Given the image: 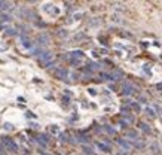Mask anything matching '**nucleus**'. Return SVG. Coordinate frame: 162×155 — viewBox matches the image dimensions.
<instances>
[{"instance_id":"nucleus-14","label":"nucleus","mask_w":162,"mask_h":155,"mask_svg":"<svg viewBox=\"0 0 162 155\" xmlns=\"http://www.w3.org/2000/svg\"><path fill=\"white\" fill-rule=\"evenodd\" d=\"M58 36L60 37H67V31L66 30H58Z\"/></svg>"},{"instance_id":"nucleus-12","label":"nucleus","mask_w":162,"mask_h":155,"mask_svg":"<svg viewBox=\"0 0 162 155\" xmlns=\"http://www.w3.org/2000/svg\"><path fill=\"white\" fill-rule=\"evenodd\" d=\"M9 7H11V3L9 2H0V9L5 11V9H9Z\"/></svg>"},{"instance_id":"nucleus-16","label":"nucleus","mask_w":162,"mask_h":155,"mask_svg":"<svg viewBox=\"0 0 162 155\" xmlns=\"http://www.w3.org/2000/svg\"><path fill=\"white\" fill-rule=\"evenodd\" d=\"M83 152H86V154H89V155L94 154V152L91 151V148H88V146H83Z\"/></svg>"},{"instance_id":"nucleus-8","label":"nucleus","mask_w":162,"mask_h":155,"mask_svg":"<svg viewBox=\"0 0 162 155\" xmlns=\"http://www.w3.org/2000/svg\"><path fill=\"white\" fill-rule=\"evenodd\" d=\"M127 136L131 137V139H137L138 137V133H137V130H128L127 131Z\"/></svg>"},{"instance_id":"nucleus-4","label":"nucleus","mask_w":162,"mask_h":155,"mask_svg":"<svg viewBox=\"0 0 162 155\" xmlns=\"http://www.w3.org/2000/svg\"><path fill=\"white\" fill-rule=\"evenodd\" d=\"M2 143L6 146V149H9V151H18V148H16V145H15V142L12 140V139H9V137H3L2 139Z\"/></svg>"},{"instance_id":"nucleus-3","label":"nucleus","mask_w":162,"mask_h":155,"mask_svg":"<svg viewBox=\"0 0 162 155\" xmlns=\"http://www.w3.org/2000/svg\"><path fill=\"white\" fill-rule=\"evenodd\" d=\"M52 73H54V76L57 78V79H66L68 76V72L66 70V69H61V67H57L52 70Z\"/></svg>"},{"instance_id":"nucleus-19","label":"nucleus","mask_w":162,"mask_h":155,"mask_svg":"<svg viewBox=\"0 0 162 155\" xmlns=\"http://www.w3.org/2000/svg\"><path fill=\"white\" fill-rule=\"evenodd\" d=\"M7 34H15V28H7Z\"/></svg>"},{"instance_id":"nucleus-20","label":"nucleus","mask_w":162,"mask_h":155,"mask_svg":"<svg viewBox=\"0 0 162 155\" xmlns=\"http://www.w3.org/2000/svg\"><path fill=\"white\" fill-rule=\"evenodd\" d=\"M7 45H3V43H0V51H3V49H6Z\"/></svg>"},{"instance_id":"nucleus-5","label":"nucleus","mask_w":162,"mask_h":155,"mask_svg":"<svg viewBox=\"0 0 162 155\" xmlns=\"http://www.w3.org/2000/svg\"><path fill=\"white\" fill-rule=\"evenodd\" d=\"M121 78H123V72L121 69H115L112 73L109 75V79H112V81H119Z\"/></svg>"},{"instance_id":"nucleus-11","label":"nucleus","mask_w":162,"mask_h":155,"mask_svg":"<svg viewBox=\"0 0 162 155\" xmlns=\"http://www.w3.org/2000/svg\"><path fill=\"white\" fill-rule=\"evenodd\" d=\"M21 41H22V45H24L25 48H31V42H30L28 37H24V36H22V39H21Z\"/></svg>"},{"instance_id":"nucleus-9","label":"nucleus","mask_w":162,"mask_h":155,"mask_svg":"<svg viewBox=\"0 0 162 155\" xmlns=\"http://www.w3.org/2000/svg\"><path fill=\"white\" fill-rule=\"evenodd\" d=\"M97 146L101 149L103 152H109V151H110V148H109L107 145H104V143H101V142H98V143H97Z\"/></svg>"},{"instance_id":"nucleus-2","label":"nucleus","mask_w":162,"mask_h":155,"mask_svg":"<svg viewBox=\"0 0 162 155\" xmlns=\"http://www.w3.org/2000/svg\"><path fill=\"white\" fill-rule=\"evenodd\" d=\"M70 57H72V64H81L82 60L85 58V54L82 51H73L70 52Z\"/></svg>"},{"instance_id":"nucleus-1","label":"nucleus","mask_w":162,"mask_h":155,"mask_svg":"<svg viewBox=\"0 0 162 155\" xmlns=\"http://www.w3.org/2000/svg\"><path fill=\"white\" fill-rule=\"evenodd\" d=\"M39 61H40L43 66H51L52 61H54V55L51 54V52H48V51H43V52L39 55Z\"/></svg>"},{"instance_id":"nucleus-21","label":"nucleus","mask_w":162,"mask_h":155,"mask_svg":"<svg viewBox=\"0 0 162 155\" xmlns=\"http://www.w3.org/2000/svg\"><path fill=\"white\" fill-rule=\"evenodd\" d=\"M5 128H6V130H11L12 127H11V124H5Z\"/></svg>"},{"instance_id":"nucleus-15","label":"nucleus","mask_w":162,"mask_h":155,"mask_svg":"<svg viewBox=\"0 0 162 155\" xmlns=\"http://www.w3.org/2000/svg\"><path fill=\"white\" fill-rule=\"evenodd\" d=\"M119 143H121V145H122V146H123L125 149H129V143H128V142H125V140H119Z\"/></svg>"},{"instance_id":"nucleus-17","label":"nucleus","mask_w":162,"mask_h":155,"mask_svg":"<svg viewBox=\"0 0 162 155\" xmlns=\"http://www.w3.org/2000/svg\"><path fill=\"white\" fill-rule=\"evenodd\" d=\"M140 128H143L144 131H150V127H147L146 124H140Z\"/></svg>"},{"instance_id":"nucleus-18","label":"nucleus","mask_w":162,"mask_h":155,"mask_svg":"<svg viewBox=\"0 0 162 155\" xmlns=\"http://www.w3.org/2000/svg\"><path fill=\"white\" fill-rule=\"evenodd\" d=\"M135 146H137V148H143V146H144V142H138V143H135Z\"/></svg>"},{"instance_id":"nucleus-7","label":"nucleus","mask_w":162,"mask_h":155,"mask_svg":"<svg viewBox=\"0 0 162 155\" xmlns=\"http://www.w3.org/2000/svg\"><path fill=\"white\" fill-rule=\"evenodd\" d=\"M144 114H146V116H147V118H150V119H153V118L156 116L155 110H153L152 108H146V109H144Z\"/></svg>"},{"instance_id":"nucleus-6","label":"nucleus","mask_w":162,"mask_h":155,"mask_svg":"<svg viewBox=\"0 0 162 155\" xmlns=\"http://www.w3.org/2000/svg\"><path fill=\"white\" fill-rule=\"evenodd\" d=\"M45 11H46L49 15H58L60 14V11H58V7H55L54 5H45V7H43Z\"/></svg>"},{"instance_id":"nucleus-10","label":"nucleus","mask_w":162,"mask_h":155,"mask_svg":"<svg viewBox=\"0 0 162 155\" xmlns=\"http://www.w3.org/2000/svg\"><path fill=\"white\" fill-rule=\"evenodd\" d=\"M37 41H40V43H43V45H45V43H48V41H49V37H48L46 34H40V36L37 37Z\"/></svg>"},{"instance_id":"nucleus-13","label":"nucleus","mask_w":162,"mask_h":155,"mask_svg":"<svg viewBox=\"0 0 162 155\" xmlns=\"http://www.w3.org/2000/svg\"><path fill=\"white\" fill-rule=\"evenodd\" d=\"M150 148H152V152H153V154H158V152H159V151H158V148H159V145H158V143H153Z\"/></svg>"}]
</instances>
